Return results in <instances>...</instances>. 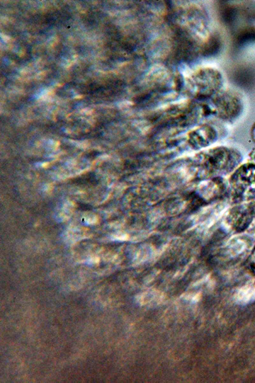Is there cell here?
<instances>
[{"label":"cell","mask_w":255,"mask_h":383,"mask_svg":"<svg viewBox=\"0 0 255 383\" xmlns=\"http://www.w3.org/2000/svg\"><path fill=\"white\" fill-rule=\"evenodd\" d=\"M233 185L240 197L250 200L255 197V165L247 164L240 168L233 177Z\"/></svg>","instance_id":"cell-1"}]
</instances>
